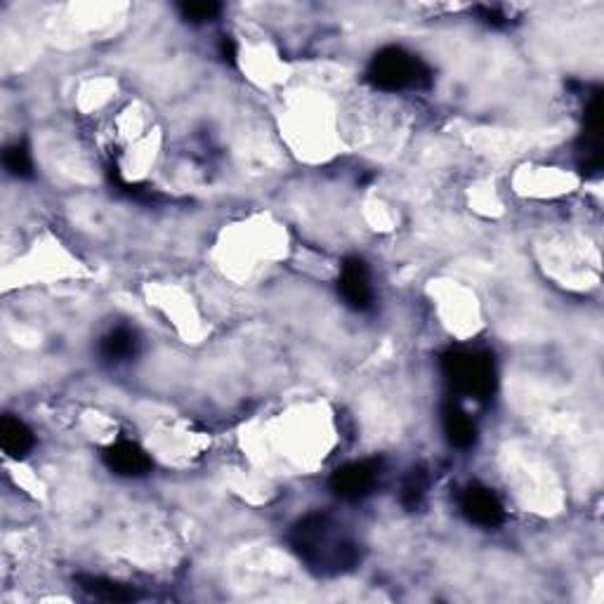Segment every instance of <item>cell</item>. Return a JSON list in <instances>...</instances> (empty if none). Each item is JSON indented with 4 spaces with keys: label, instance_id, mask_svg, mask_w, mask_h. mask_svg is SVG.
<instances>
[{
    "label": "cell",
    "instance_id": "1",
    "mask_svg": "<svg viewBox=\"0 0 604 604\" xmlns=\"http://www.w3.org/2000/svg\"><path fill=\"white\" fill-rule=\"evenodd\" d=\"M288 541L307 569L319 576L347 574L361 562L359 543L324 512H310L295 522Z\"/></svg>",
    "mask_w": 604,
    "mask_h": 604
},
{
    "label": "cell",
    "instance_id": "2",
    "mask_svg": "<svg viewBox=\"0 0 604 604\" xmlns=\"http://www.w3.org/2000/svg\"><path fill=\"white\" fill-rule=\"evenodd\" d=\"M442 376L453 392L470 399H489L496 392L494 354L479 347H451L442 354Z\"/></svg>",
    "mask_w": 604,
    "mask_h": 604
},
{
    "label": "cell",
    "instance_id": "3",
    "mask_svg": "<svg viewBox=\"0 0 604 604\" xmlns=\"http://www.w3.org/2000/svg\"><path fill=\"white\" fill-rule=\"evenodd\" d=\"M366 81L383 93H416L430 88L432 71L418 55L399 45H390L371 57Z\"/></svg>",
    "mask_w": 604,
    "mask_h": 604
},
{
    "label": "cell",
    "instance_id": "4",
    "mask_svg": "<svg viewBox=\"0 0 604 604\" xmlns=\"http://www.w3.org/2000/svg\"><path fill=\"white\" fill-rule=\"evenodd\" d=\"M383 477V461L369 458V461H352L333 472L331 489L343 501H361L371 496Z\"/></svg>",
    "mask_w": 604,
    "mask_h": 604
},
{
    "label": "cell",
    "instance_id": "5",
    "mask_svg": "<svg viewBox=\"0 0 604 604\" xmlns=\"http://www.w3.org/2000/svg\"><path fill=\"white\" fill-rule=\"evenodd\" d=\"M458 508L470 524L484 529H496L505 522L503 501L496 496L494 489L482 487V484H468L458 496Z\"/></svg>",
    "mask_w": 604,
    "mask_h": 604
},
{
    "label": "cell",
    "instance_id": "6",
    "mask_svg": "<svg viewBox=\"0 0 604 604\" xmlns=\"http://www.w3.org/2000/svg\"><path fill=\"white\" fill-rule=\"evenodd\" d=\"M340 295L352 310L369 312L376 302V291L371 284V272L361 258H347L340 267Z\"/></svg>",
    "mask_w": 604,
    "mask_h": 604
},
{
    "label": "cell",
    "instance_id": "7",
    "mask_svg": "<svg viewBox=\"0 0 604 604\" xmlns=\"http://www.w3.org/2000/svg\"><path fill=\"white\" fill-rule=\"evenodd\" d=\"M102 458L107 468L121 477H144L151 472V458L147 456V451L140 444L128 442V439L107 446Z\"/></svg>",
    "mask_w": 604,
    "mask_h": 604
},
{
    "label": "cell",
    "instance_id": "8",
    "mask_svg": "<svg viewBox=\"0 0 604 604\" xmlns=\"http://www.w3.org/2000/svg\"><path fill=\"white\" fill-rule=\"evenodd\" d=\"M442 430L453 449H472L477 442V425L458 402L442 406Z\"/></svg>",
    "mask_w": 604,
    "mask_h": 604
},
{
    "label": "cell",
    "instance_id": "9",
    "mask_svg": "<svg viewBox=\"0 0 604 604\" xmlns=\"http://www.w3.org/2000/svg\"><path fill=\"white\" fill-rule=\"evenodd\" d=\"M140 354V336L130 326L111 328L100 340V357L109 364H126Z\"/></svg>",
    "mask_w": 604,
    "mask_h": 604
},
{
    "label": "cell",
    "instance_id": "10",
    "mask_svg": "<svg viewBox=\"0 0 604 604\" xmlns=\"http://www.w3.org/2000/svg\"><path fill=\"white\" fill-rule=\"evenodd\" d=\"M0 444H3V451L8 453V456L24 458L34 449L36 439L34 432L26 428V423H22L19 418L8 416L0 423Z\"/></svg>",
    "mask_w": 604,
    "mask_h": 604
},
{
    "label": "cell",
    "instance_id": "11",
    "mask_svg": "<svg viewBox=\"0 0 604 604\" xmlns=\"http://www.w3.org/2000/svg\"><path fill=\"white\" fill-rule=\"evenodd\" d=\"M78 586H81L85 593L97 597V600H107V602H130L137 600V590L130 586H123V583L104 579V576H90V574H81L78 576Z\"/></svg>",
    "mask_w": 604,
    "mask_h": 604
},
{
    "label": "cell",
    "instance_id": "12",
    "mask_svg": "<svg viewBox=\"0 0 604 604\" xmlns=\"http://www.w3.org/2000/svg\"><path fill=\"white\" fill-rule=\"evenodd\" d=\"M428 489H430L428 468H423V465H418V468H411L409 475H406L404 482H402V491H399V503H402L406 510H420V508H423L425 498H428Z\"/></svg>",
    "mask_w": 604,
    "mask_h": 604
},
{
    "label": "cell",
    "instance_id": "13",
    "mask_svg": "<svg viewBox=\"0 0 604 604\" xmlns=\"http://www.w3.org/2000/svg\"><path fill=\"white\" fill-rule=\"evenodd\" d=\"M3 163L10 175L22 177V180L24 177L34 175V159H31V151L26 149L24 144H12V147L5 149Z\"/></svg>",
    "mask_w": 604,
    "mask_h": 604
},
{
    "label": "cell",
    "instance_id": "14",
    "mask_svg": "<svg viewBox=\"0 0 604 604\" xmlns=\"http://www.w3.org/2000/svg\"><path fill=\"white\" fill-rule=\"evenodd\" d=\"M177 10H180L182 19L189 24H208L220 17L222 5L213 3V0H203V3H182L177 5Z\"/></svg>",
    "mask_w": 604,
    "mask_h": 604
},
{
    "label": "cell",
    "instance_id": "15",
    "mask_svg": "<svg viewBox=\"0 0 604 604\" xmlns=\"http://www.w3.org/2000/svg\"><path fill=\"white\" fill-rule=\"evenodd\" d=\"M477 12H479V17H482V22H487L489 26L508 24V17H505V12L501 8H491V5H479Z\"/></svg>",
    "mask_w": 604,
    "mask_h": 604
},
{
    "label": "cell",
    "instance_id": "16",
    "mask_svg": "<svg viewBox=\"0 0 604 604\" xmlns=\"http://www.w3.org/2000/svg\"><path fill=\"white\" fill-rule=\"evenodd\" d=\"M220 57L225 59V62H234L236 45H234L232 38H222V41H220Z\"/></svg>",
    "mask_w": 604,
    "mask_h": 604
}]
</instances>
